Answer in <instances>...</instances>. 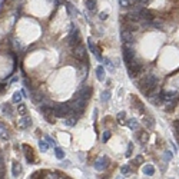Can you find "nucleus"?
I'll list each match as a JSON object with an SVG mask.
<instances>
[{
	"mask_svg": "<svg viewBox=\"0 0 179 179\" xmlns=\"http://www.w3.org/2000/svg\"><path fill=\"white\" fill-rule=\"evenodd\" d=\"M156 83H158L156 76H153V74H148L146 79H143V82L141 83V84H145V86H141V90H142L143 93H146V95H151V92L156 88Z\"/></svg>",
	"mask_w": 179,
	"mask_h": 179,
	"instance_id": "nucleus-1",
	"label": "nucleus"
},
{
	"mask_svg": "<svg viewBox=\"0 0 179 179\" xmlns=\"http://www.w3.org/2000/svg\"><path fill=\"white\" fill-rule=\"evenodd\" d=\"M72 110L76 113V115H80L82 112L84 110V106H86V99H83V98H80V96H78V98L74 99L73 102H72Z\"/></svg>",
	"mask_w": 179,
	"mask_h": 179,
	"instance_id": "nucleus-2",
	"label": "nucleus"
},
{
	"mask_svg": "<svg viewBox=\"0 0 179 179\" xmlns=\"http://www.w3.org/2000/svg\"><path fill=\"white\" fill-rule=\"evenodd\" d=\"M73 56L80 62H86L88 60V52H86V48L80 43H79L78 46H74L73 48Z\"/></svg>",
	"mask_w": 179,
	"mask_h": 179,
	"instance_id": "nucleus-3",
	"label": "nucleus"
},
{
	"mask_svg": "<svg viewBox=\"0 0 179 179\" xmlns=\"http://www.w3.org/2000/svg\"><path fill=\"white\" fill-rule=\"evenodd\" d=\"M70 110L72 109L68 103H60V105H58L56 108H53V113H54V116H58V118L68 116L69 113H70Z\"/></svg>",
	"mask_w": 179,
	"mask_h": 179,
	"instance_id": "nucleus-4",
	"label": "nucleus"
},
{
	"mask_svg": "<svg viewBox=\"0 0 179 179\" xmlns=\"http://www.w3.org/2000/svg\"><path fill=\"white\" fill-rule=\"evenodd\" d=\"M128 70H129V76L133 78V76H138L141 72H142V64L139 62L132 60L130 63H128Z\"/></svg>",
	"mask_w": 179,
	"mask_h": 179,
	"instance_id": "nucleus-5",
	"label": "nucleus"
},
{
	"mask_svg": "<svg viewBox=\"0 0 179 179\" xmlns=\"http://www.w3.org/2000/svg\"><path fill=\"white\" fill-rule=\"evenodd\" d=\"M108 165H109L108 156H100V158L95 162V169L96 171H105V169L108 168Z\"/></svg>",
	"mask_w": 179,
	"mask_h": 179,
	"instance_id": "nucleus-6",
	"label": "nucleus"
},
{
	"mask_svg": "<svg viewBox=\"0 0 179 179\" xmlns=\"http://www.w3.org/2000/svg\"><path fill=\"white\" fill-rule=\"evenodd\" d=\"M133 56H135V50L130 49L129 46H125V48H123V59H125L126 64L133 60Z\"/></svg>",
	"mask_w": 179,
	"mask_h": 179,
	"instance_id": "nucleus-7",
	"label": "nucleus"
},
{
	"mask_svg": "<svg viewBox=\"0 0 179 179\" xmlns=\"http://www.w3.org/2000/svg\"><path fill=\"white\" fill-rule=\"evenodd\" d=\"M120 37L125 43H132L133 42V32H130L129 29H123L120 32Z\"/></svg>",
	"mask_w": 179,
	"mask_h": 179,
	"instance_id": "nucleus-8",
	"label": "nucleus"
},
{
	"mask_svg": "<svg viewBox=\"0 0 179 179\" xmlns=\"http://www.w3.org/2000/svg\"><path fill=\"white\" fill-rule=\"evenodd\" d=\"M32 118H29V116H24V118L19 119V128L22 129H27V128H30L32 126Z\"/></svg>",
	"mask_w": 179,
	"mask_h": 179,
	"instance_id": "nucleus-9",
	"label": "nucleus"
},
{
	"mask_svg": "<svg viewBox=\"0 0 179 179\" xmlns=\"http://www.w3.org/2000/svg\"><path fill=\"white\" fill-rule=\"evenodd\" d=\"M138 13L141 16V20H152L153 19L152 12L146 10V9H141V10H138Z\"/></svg>",
	"mask_w": 179,
	"mask_h": 179,
	"instance_id": "nucleus-10",
	"label": "nucleus"
},
{
	"mask_svg": "<svg viewBox=\"0 0 179 179\" xmlns=\"http://www.w3.org/2000/svg\"><path fill=\"white\" fill-rule=\"evenodd\" d=\"M80 42V34H79V30L76 29V30H73L72 32V34H70V39H69V43L72 44V46H74L76 43H79Z\"/></svg>",
	"mask_w": 179,
	"mask_h": 179,
	"instance_id": "nucleus-11",
	"label": "nucleus"
},
{
	"mask_svg": "<svg viewBox=\"0 0 179 179\" xmlns=\"http://www.w3.org/2000/svg\"><path fill=\"white\" fill-rule=\"evenodd\" d=\"M23 151H24V155H26L27 162H33L34 158H33V151H32V148H29L27 145H23Z\"/></svg>",
	"mask_w": 179,
	"mask_h": 179,
	"instance_id": "nucleus-12",
	"label": "nucleus"
},
{
	"mask_svg": "<svg viewBox=\"0 0 179 179\" xmlns=\"http://www.w3.org/2000/svg\"><path fill=\"white\" fill-rule=\"evenodd\" d=\"M76 122H78V115L74 113V115H70L68 118L64 119V125L66 126H74L76 125Z\"/></svg>",
	"mask_w": 179,
	"mask_h": 179,
	"instance_id": "nucleus-13",
	"label": "nucleus"
},
{
	"mask_svg": "<svg viewBox=\"0 0 179 179\" xmlns=\"http://www.w3.org/2000/svg\"><path fill=\"white\" fill-rule=\"evenodd\" d=\"M22 172V166L19 162H13V165H12V175L13 176H19Z\"/></svg>",
	"mask_w": 179,
	"mask_h": 179,
	"instance_id": "nucleus-14",
	"label": "nucleus"
},
{
	"mask_svg": "<svg viewBox=\"0 0 179 179\" xmlns=\"http://www.w3.org/2000/svg\"><path fill=\"white\" fill-rule=\"evenodd\" d=\"M90 93H92V89L90 88H84V89H82V90L79 92L78 96H80V98H83V99H86V100H88V99L90 98Z\"/></svg>",
	"mask_w": 179,
	"mask_h": 179,
	"instance_id": "nucleus-15",
	"label": "nucleus"
},
{
	"mask_svg": "<svg viewBox=\"0 0 179 179\" xmlns=\"http://www.w3.org/2000/svg\"><path fill=\"white\" fill-rule=\"evenodd\" d=\"M96 78L100 82L105 80V68H103V66H98V68H96Z\"/></svg>",
	"mask_w": 179,
	"mask_h": 179,
	"instance_id": "nucleus-16",
	"label": "nucleus"
},
{
	"mask_svg": "<svg viewBox=\"0 0 179 179\" xmlns=\"http://www.w3.org/2000/svg\"><path fill=\"white\" fill-rule=\"evenodd\" d=\"M138 139H139V142L142 143V145H145L146 142H148V139H149V133L145 130H142L141 133H138Z\"/></svg>",
	"mask_w": 179,
	"mask_h": 179,
	"instance_id": "nucleus-17",
	"label": "nucleus"
},
{
	"mask_svg": "<svg viewBox=\"0 0 179 179\" xmlns=\"http://www.w3.org/2000/svg\"><path fill=\"white\" fill-rule=\"evenodd\" d=\"M10 138V135H9V132H7V129L4 128L2 123H0V139H3V141H7V139Z\"/></svg>",
	"mask_w": 179,
	"mask_h": 179,
	"instance_id": "nucleus-18",
	"label": "nucleus"
},
{
	"mask_svg": "<svg viewBox=\"0 0 179 179\" xmlns=\"http://www.w3.org/2000/svg\"><path fill=\"white\" fill-rule=\"evenodd\" d=\"M88 46H89V49H90L92 53H95V54H96V58H98V59H102L100 53H98V49H96V46L93 44V42H92L90 39H88Z\"/></svg>",
	"mask_w": 179,
	"mask_h": 179,
	"instance_id": "nucleus-19",
	"label": "nucleus"
},
{
	"mask_svg": "<svg viewBox=\"0 0 179 179\" xmlns=\"http://www.w3.org/2000/svg\"><path fill=\"white\" fill-rule=\"evenodd\" d=\"M143 173H145L146 176H152L153 173H155V168H153V165H145L143 166Z\"/></svg>",
	"mask_w": 179,
	"mask_h": 179,
	"instance_id": "nucleus-20",
	"label": "nucleus"
},
{
	"mask_svg": "<svg viewBox=\"0 0 179 179\" xmlns=\"http://www.w3.org/2000/svg\"><path fill=\"white\" fill-rule=\"evenodd\" d=\"M143 125H145L146 128L152 129L153 128V119L151 118V116H145V118H143Z\"/></svg>",
	"mask_w": 179,
	"mask_h": 179,
	"instance_id": "nucleus-21",
	"label": "nucleus"
},
{
	"mask_svg": "<svg viewBox=\"0 0 179 179\" xmlns=\"http://www.w3.org/2000/svg\"><path fill=\"white\" fill-rule=\"evenodd\" d=\"M128 125H129V128H130L132 130H138L139 129V123H138L136 119H130V120L128 122Z\"/></svg>",
	"mask_w": 179,
	"mask_h": 179,
	"instance_id": "nucleus-22",
	"label": "nucleus"
},
{
	"mask_svg": "<svg viewBox=\"0 0 179 179\" xmlns=\"http://www.w3.org/2000/svg\"><path fill=\"white\" fill-rule=\"evenodd\" d=\"M86 7H88V10L93 12L96 9V0H86Z\"/></svg>",
	"mask_w": 179,
	"mask_h": 179,
	"instance_id": "nucleus-23",
	"label": "nucleus"
},
{
	"mask_svg": "<svg viewBox=\"0 0 179 179\" xmlns=\"http://www.w3.org/2000/svg\"><path fill=\"white\" fill-rule=\"evenodd\" d=\"M54 156L58 159H64V152L60 148H54Z\"/></svg>",
	"mask_w": 179,
	"mask_h": 179,
	"instance_id": "nucleus-24",
	"label": "nucleus"
},
{
	"mask_svg": "<svg viewBox=\"0 0 179 179\" xmlns=\"http://www.w3.org/2000/svg\"><path fill=\"white\" fill-rule=\"evenodd\" d=\"M49 143H48V141H39V148H40V151H43V152H46L49 149Z\"/></svg>",
	"mask_w": 179,
	"mask_h": 179,
	"instance_id": "nucleus-25",
	"label": "nucleus"
},
{
	"mask_svg": "<svg viewBox=\"0 0 179 179\" xmlns=\"http://www.w3.org/2000/svg\"><path fill=\"white\" fill-rule=\"evenodd\" d=\"M125 118H126L125 112H119L118 116H116V120H118V123H125Z\"/></svg>",
	"mask_w": 179,
	"mask_h": 179,
	"instance_id": "nucleus-26",
	"label": "nucleus"
},
{
	"mask_svg": "<svg viewBox=\"0 0 179 179\" xmlns=\"http://www.w3.org/2000/svg\"><path fill=\"white\" fill-rule=\"evenodd\" d=\"M23 93H22V92H14V95H13V99H12V100L14 102V103H19V102L22 100V98H23Z\"/></svg>",
	"mask_w": 179,
	"mask_h": 179,
	"instance_id": "nucleus-27",
	"label": "nucleus"
},
{
	"mask_svg": "<svg viewBox=\"0 0 179 179\" xmlns=\"http://www.w3.org/2000/svg\"><path fill=\"white\" fill-rule=\"evenodd\" d=\"M2 110H3L4 115L12 116V109H10V105H7V103H4V105L2 106Z\"/></svg>",
	"mask_w": 179,
	"mask_h": 179,
	"instance_id": "nucleus-28",
	"label": "nucleus"
},
{
	"mask_svg": "<svg viewBox=\"0 0 179 179\" xmlns=\"http://www.w3.org/2000/svg\"><path fill=\"white\" fill-rule=\"evenodd\" d=\"M17 112H19L20 115H26V113H27V106L23 105V103H20L19 108H17Z\"/></svg>",
	"mask_w": 179,
	"mask_h": 179,
	"instance_id": "nucleus-29",
	"label": "nucleus"
},
{
	"mask_svg": "<svg viewBox=\"0 0 179 179\" xmlns=\"http://www.w3.org/2000/svg\"><path fill=\"white\" fill-rule=\"evenodd\" d=\"M109 98H110V92H109V90H105L103 93H102L100 100H102V102H108V100H109Z\"/></svg>",
	"mask_w": 179,
	"mask_h": 179,
	"instance_id": "nucleus-30",
	"label": "nucleus"
},
{
	"mask_svg": "<svg viewBox=\"0 0 179 179\" xmlns=\"http://www.w3.org/2000/svg\"><path fill=\"white\" fill-rule=\"evenodd\" d=\"M149 2H151V0H135V4L139 7H145Z\"/></svg>",
	"mask_w": 179,
	"mask_h": 179,
	"instance_id": "nucleus-31",
	"label": "nucleus"
},
{
	"mask_svg": "<svg viewBox=\"0 0 179 179\" xmlns=\"http://www.w3.org/2000/svg\"><path fill=\"white\" fill-rule=\"evenodd\" d=\"M119 4H120V7H123V9H128L132 3H130V0H119Z\"/></svg>",
	"mask_w": 179,
	"mask_h": 179,
	"instance_id": "nucleus-32",
	"label": "nucleus"
},
{
	"mask_svg": "<svg viewBox=\"0 0 179 179\" xmlns=\"http://www.w3.org/2000/svg\"><path fill=\"white\" fill-rule=\"evenodd\" d=\"M110 130H105L103 132V136H102V139H103V142H108L109 141V138H110Z\"/></svg>",
	"mask_w": 179,
	"mask_h": 179,
	"instance_id": "nucleus-33",
	"label": "nucleus"
},
{
	"mask_svg": "<svg viewBox=\"0 0 179 179\" xmlns=\"http://www.w3.org/2000/svg\"><path fill=\"white\" fill-rule=\"evenodd\" d=\"M129 171H130V168H129L128 165H123V166H122V168H120V172L123 173V175H128V173H129Z\"/></svg>",
	"mask_w": 179,
	"mask_h": 179,
	"instance_id": "nucleus-34",
	"label": "nucleus"
},
{
	"mask_svg": "<svg viewBox=\"0 0 179 179\" xmlns=\"http://www.w3.org/2000/svg\"><path fill=\"white\" fill-rule=\"evenodd\" d=\"M132 149H133V145L132 143H129V146H128V151H126V158H130V155H132Z\"/></svg>",
	"mask_w": 179,
	"mask_h": 179,
	"instance_id": "nucleus-35",
	"label": "nucleus"
},
{
	"mask_svg": "<svg viewBox=\"0 0 179 179\" xmlns=\"http://www.w3.org/2000/svg\"><path fill=\"white\" fill-rule=\"evenodd\" d=\"M143 162V158L142 156H136L135 161H133V165H136V163H142Z\"/></svg>",
	"mask_w": 179,
	"mask_h": 179,
	"instance_id": "nucleus-36",
	"label": "nucleus"
},
{
	"mask_svg": "<svg viewBox=\"0 0 179 179\" xmlns=\"http://www.w3.org/2000/svg\"><path fill=\"white\" fill-rule=\"evenodd\" d=\"M46 141H48V143H49L50 146H53V145H54V139H52L50 136H46Z\"/></svg>",
	"mask_w": 179,
	"mask_h": 179,
	"instance_id": "nucleus-37",
	"label": "nucleus"
},
{
	"mask_svg": "<svg viewBox=\"0 0 179 179\" xmlns=\"http://www.w3.org/2000/svg\"><path fill=\"white\" fill-rule=\"evenodd\" d=\"M99 17H100L102 20H106V17H108V13H106V12H102V13L99 14Z\"/></svg>",
	"mask_w": 179,
	"mask_h": 179,
	"instance_id": "nucleus-38",
	"label": "nucleus"
},
{
	"mask_svg": "<svg viewBox=\"0 0 179 179\" xmlns=\"http://www.w3.org/2000/svg\"><path fill=\"white\" fill-rule=\"evenodd\" d=\"M173 128H175V130L179 133V120H176L175 123H173Z\"/></svg>",
	"mask_w": 179,
	"mask_h": 179,
	"instance_id": "nucleus-39",
	"label": "nucleus"
},
{
	"mask_svg": "<svg viewBox=\"0 0 179 179\" xmlns=\"http://www.w3.org/2000/svg\"><path fill=\"white\" fill-rule=\"evenodd\" d=\"M106 62V66H108L109 69H110V70H113V64L110 63V60H105Z\"/></svg>",
	"mask_w": 179,
	"mask_h": 179,
	"instance_id": "nucleus-40",
	"label": "nucleus"
},
{
	"mask_svg": "<svg viewBox=\"0 0 179 179\" xmlns=\"http://www.w3.org/2000/svg\"><path fill=\"white\" fill-rule=\"evenodd\" d=\"M165 158H166V159H168V161H171V159H172V153H171V152H166Z\"/></svg>",
	"mask_w": 179,
	"mask_h": 179,
	"instance_id": "nucleus-41",
	"label": "nucleus"
},
{
	"mask_svg": "<svg viewBox=\"0 0 179 179\" xmlns=\"http://www.w3.org/2000/svg\"><path fill=\"white\" fill-rule=\"evenodd\" d=\"M2 178H4V169H3V166L0 168V179Z\"/></svg>",
	"mask_w": 179,
	"mask_h": 179,
	"instance_id": "nucleus-42",
	"label": "nucleus"
},
{
	"mask_svg": "<svg viewBox=\"0 0 179 179\" xmlns=\"http://www.w3.org/2000/svg\"><path fill=\"white\" fill-rule=\"evenodd\" d=\"M69 165H70V162H69V161H66V162H63V166H66V168H68Z\"/></svg>",
	"mask_w": 179,
	"mask_h": 179,
	"instance_id": "nucleus-43",
	"label": "nucleus"
},
{
	"mask_svg": "<svg viewBox=\"0 0 179 179\" xmlns=\"http://www.w3.org/2000/svg\"><path fill=\"white\" fill-rule=\"evenodd\" d=\"M3 166V158H2V155H0V168Z\"/></svg>",
	"mask_w": 179,
	"mask_h": 179,
	"instance_id": "nucleus-44",
	"label": "nucleus"
}]
</instances>
